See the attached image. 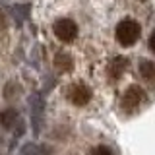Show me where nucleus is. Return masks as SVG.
Wrapping results in <instances>:
<instances>
[{
	"label": "nucleus",
	"mask_w": 155,
	"mask_h": 155,
	"mask_svg": "<svg viewBox=\"0 0 155 155\" xmlns=\"http://www.w3.org/2000/svg\"><path fill=\"white\" fill-rule=\"evenodd\" d=\"M52 35L56 41H60L62 45H72L80 37V25L76 19L72 18H58L52 21Z\"/></svg>",
	"instance_id": "nucleus-1"
},
{
	"label": "nucleus",
	"mask_w": 155,
	"mask_h": 155,
	"mask_svg": "<svg viewBox=\"0 0 155 155\" xmlns=\"http://www.w3.org/2000/svg\"><path fill=\"white\" fill-rule=\"evenodd\" d=\"M140 74H142L143 80L155 81V62H151V60H142V62H140Z\"/></svg>",
	"instance_id": "nucleus-7"
},
{
	"label": "nucleus",
	"mask_w": 155,
	"mask_h": 155,
	"mask_svg": "<svg viewBox=\"0 0 155 155\" xmlns=\"http://www.w3.org/2000/svg\"><path fill=\"white\" fill-rule=\"evenodd\" d=\"M89 155H113V151H110L107 145H95L89 151Z\"/></svg>",
	"instance_id": "nucleus-9"
},
{
	"label": "nucleus",
	"mask_w": 155,
	"mask_h": 155,
	"mask_svg": "<svg viewBox=\"0 0 155 155\" xmlns=\"http://www.w3.org/2000/svg\"><path fill=\"white\" fill-rule=\"evenodd\" d=\"M149 48H151V52H155V31L149 35Z\"/></svg>",
	"instance_id": "nucleus-10"
},
{
	"label": "nucleus",
	"mask_w": 155,
	"mask_h": 155,
	"mask_svg": "<svg viewBox=\"0 0 155 155\" xmlns=\"http://www.w3.org/2000/svg\"><path fill=\"white\" fill-rule=\"evenodd\" d=\"M140 2H145V0H140Z\"/></svg>",
	"instance_id": "nucleus-12"
},
{
	"label": "nucleus",
	"mask_w": 155,
	"mask_h": 155,
	"mask_svg": "<svg viewBox=\"0 0 155 155\" xmlns=\"http://www.w3.org/2000/svg\"><path fill=\"white\" fill-rule=\"evenodd\" d=\"M64 97L68 103L74 107H87L93 99V89L85 84V81H72L64 87Z\"/></svg>",
	"instance_id": "nucleus-3"
},
{
	"label": "nucleus",
	"mask_w": 155,
	"mask_h": 155,
	"mask_svg": "<svg viewBox=\"0 0 155 155\" xmlns=\"http://www.w3.org/2000/svg\"><path fill=\"white\" fill-rule=\"evenodd\" d=\"M2 27H6V18H4V14L0 12V29Z\"/></svg>",
	"instance_id": "nucleus-11"
},
{
	"label": "nucleus",
	"mask_w": 155,
	"mask_h": 155,
	"mask_svg": "<svg viewBox=\"0 0 155 155\" xmlns=\"http://www.w3.org/2000/svg\"><path fill=\"white\" fill-rule=\"evenodd\" d=\"M140 37H142V25L132 18H126L122 21H118V25L114 29V39L122 47L136 45L140 41Z\"/></svg>",
	"instance_id": "nucleus-2"
},
{
	"label": "nucleus",
	"mask_w": 155,
	"mask_h": 155,
	"mask_svg": "<svg viewBox=\"0 0 155 155\" xmlns=\"http://www.w3.org/2000/svg\"><path fill=\"white\" fill-rule=\"evenodd\" d=\"M126 68H128V60H126L124 56H116L109 64V76L113 78V80H118V78H122Z\"/></svg>",
	"instance_id": "nucleus-6"
},
{
	"label": "nucleus",
	"mask_w": 155,
	"mask_h": 155,
	"mask_svg": "<svg viewBox=\"0 0 155 155\" xmlns=\"http://www.w3.org/2000/svg\"><path fill=\"white\" fill-rule=\"evenodd\" d=\"M143 99H145V91L142 87L140 85H128L122 93L120 103H122V109H126V110H136L143 103Z\"/></svg>",
	"instance_id": "nucleus-4"
},
{
	"label": "nucleus",
	"mask_w": 155,
	"mask_h": 155,
	"mask_svg": "<svg viewBox=\"0 0 155 155\" xmlns=\"http://www.w3.org/2000/svg\"><path fill=\"white\" fill-rule=\"evenodd\" d=\"M52 64L60 74H68V72H72V68H74V58L72 54H68V52H56L54 54V60H52Z\"/></svg>",
	"instance_id": "nucleus-5"
},
{
	"label": "nucleus",
	"mask_w": 155,
	"mask_h": 155,
	"mask_svg": "<svg viewBox=\"0 0 155 155\" xmlns=\"http://www.w3.org/2000/svg\"><path fill=\"white\" fill-rule=\"evenodd\" d=\"M16 110H4L2 114H0V120H2V124L4 126H12L14 124V120H16Z\"/></svg>",
	"instance_id": "nucleus-8"
}]
</instances>
